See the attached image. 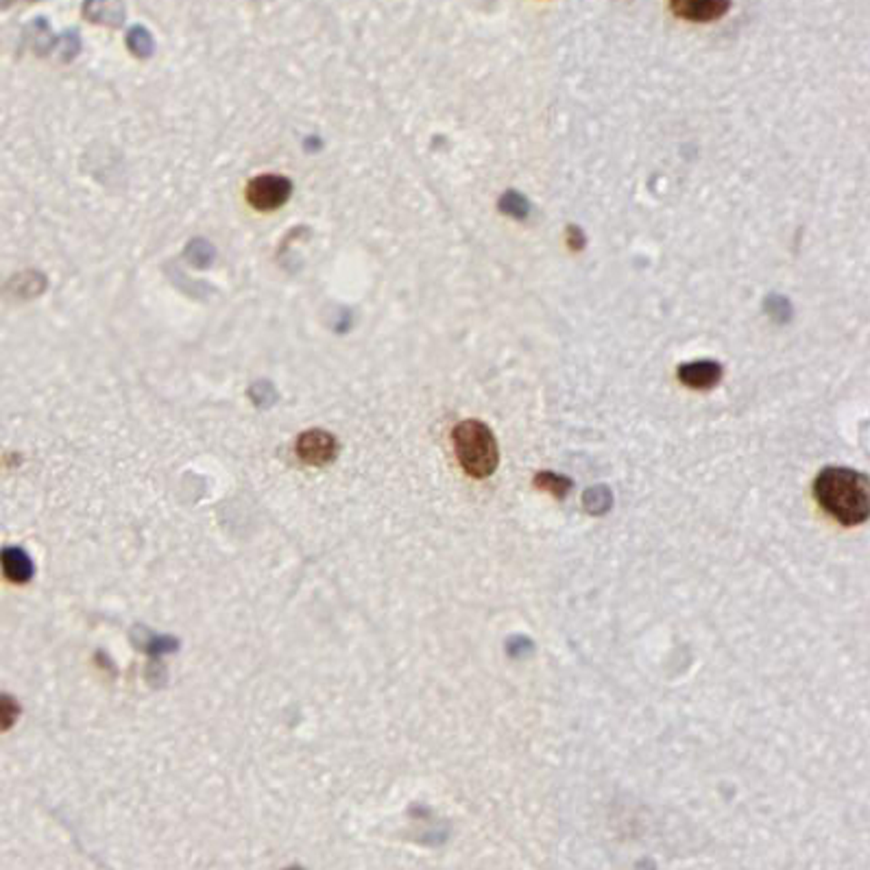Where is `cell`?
Wrapping results in <instances>:
<instances>
[{
    "mask_svg": "<svg viewBox=\"0 0 870 870\" xmlns=\"http://www.w3.org/2000/svg\"><path fill=\"white\" fill-rule=\"evenodd\" d=\"M96 15H92L90 20L94 23H107V24H118L122 20V7L118 0H88L85 5V12H94Z\"/></svg>",
    "mask_w": 870,
    "mask_h": 870,
    "instance_id": "8",
    "label": "cell"
},
{
    "mask_svg": "<svg viewBox=\"0 0 870 870\" xmlns=\"http://www.w3.org/2000/svg\"><path fill=\"white\" fill-rule=\"evenodd\" d=\"M454 450L461 467L472 478H489L500 464V447L494 432L478 419L461 421L452 432Z\"/></svg>",
    "mask_w": 870,
    "mask_h": 870,
    "instance_id": "2",
    "label": "cell"
},
{
    "mask_svg": "<svg viewBox=\"0 0 870 870\" xmlns=\"http://www.w3.org/2000/svg\"><path fill=\"white\" fill-rule=\"evenodd\" d=\"M0 567H3V574L15 585H24L34 576V561L23 548H5L0 552Z\"/></svg>",
    "mask_w": 870,
    "mask_h": 870,
    "instance_id": "7",
    "label": "cell"
},
{
    "mask_svg": "<svg viewBox=\"0 0 870 870\" xmlns=\"http://www.w3.org/2000/svg\"><path fill=\"white\" fill-rule=\"evenodd\" d=\"M674 14L689 23H711L722 18L731 7V0H670Z\"/></svg>",
    "mask_w": 870,
    "mask_h": 870,
    "instance_id": "5",
    "label": "cell"
},
{
    "mask_svg": "<svg viewBox=\"0 0 870 870\" xmlns=\"http://www.w3.org/2000/svg\"><path fill=\"white\" fill-rule=\"evenodd\" d=\"M722 367L716 360H696L679 367V380L696 391H707L720 382Z\"/></svg>",
    "mask_w": 870,
    "mask_h": 870,
    "instance_id": "6",
    "label": "cell"
},
{
    "mask_svg": "<svg viewBox=\"0 0 870 870\" xmlns=\"http://www.w3.org/2000/svg\"><path fill=\"white\" fill-rule=\"evenodd\" d=\"M297 454L304 463L323 467L337 458L338 443L326 430H308L297 439Z\"/></svg>",
    "mask_w": 870,
    "mask_h": 870,
    "instance_id": "4",
    "label": "cell"
},
{
    "mask_svg": "<svg viewBox=\"0 0 870 870\" xmlns=\"http://www.w3.org/2000/svg\"><path fill=\"white\" fill-rule=\"evenodd\" d=\"M587 495L593 497V502H585L589 511H591V513H604V511H609V506H611V494H609L607 489H604V486H596V489H589Z\"/></svg>",
    "mask_w": 870,
    "mask_h": 870,
    "instance_id": "11",
    "label": "cell"
},
{
    "mask_svg": "<svg viewBox=\"0 0 870 870\" xmlns=\"http://www.w3.org/2000/svg\"><path fill=\"white\" fill-rule=\"evenodd\" d=\"M534 486H539V489L548 491V494H552L554 497H559V500H563V497L572 491V480L554 472H539L537 475H534Z\"/></svg>",
    "mask_w": 870,
    "mask_h": 870,
    "instance_id": "9",
    "label": "cell"
},
{
    "mask_svg": "<svg viewBox=\"0 0 870 870\" xmlns=\"http://www.w3.org/2000/svg\"><path fill=\"white\" fill-rule=\"evenodd\" d=\"M502 210H504L506 214H515V216H526V210H528V205H526V199H522L520 194H515V192H511V194H506V199H504V205H502Z\"/></svg>",
    "mask_w": 870,
    "mask_h": 870,
    "instance_id": "12",
    "label": "cell"
},
{
    "mask_svg": "<svg viewBox=\"0 0 870 870\" xmlns=\"http://www.w3.org/2000/svg\"><path fill=\"white\" fill-rule=\"evenodd\" d=\"M814 500L826 515L845 526H859L870 515V480L851 467L820 469L814 480Z\"/></svg>",
    "mask_w": 870,
    "mask_h": 870,
    "instance_id": "1",
    "label": "cell"
},
{
    "mask_svg": "<svg viewBox=\"0 0 870 870\" xmlns=\"http://www.w3.org/2000/svg\"><path fill=\"white\" fill-rule=\"evenodd\" d=\"M129 40H132V48L136 53H149L151 51V37L147 35V31H144V29L132 31Z\"/></svg>",
    "mask_w": 870,
    "mask_h": 870,
    "instance_id": "13",
    "label": "cell"
},
{
    "mask_svg": "<svg viewBox=\"0 0 870 870\" xmlns=\"http://www.w3.org/2000/svg\"><path fill=\"white\" fill-rule=\"evenodd\" d=\"M20 718V705L14 696L0 694V733L9 731Z\"/></svg>",
    "mask_w": 870,
    "mask_h": 870,
    "instance_id": "10",
    "label": "cell"
},
{
    "mask_svg": "<svg viewBox=\"0 0 870 870\" xmlns=\"http://www.w3.org/2000/svg\"><path fill=\"white\" fill-rule=\"evenodd\" d=\"M293 192V183L282 175H260L249 181L247 201L260 212H271V210L282 208Z\"/></svg>",
    "mask_w": 870,
    "mask_h": 870,
    "instance_id": "3",
    "label": "cell"
}]
</instances>
